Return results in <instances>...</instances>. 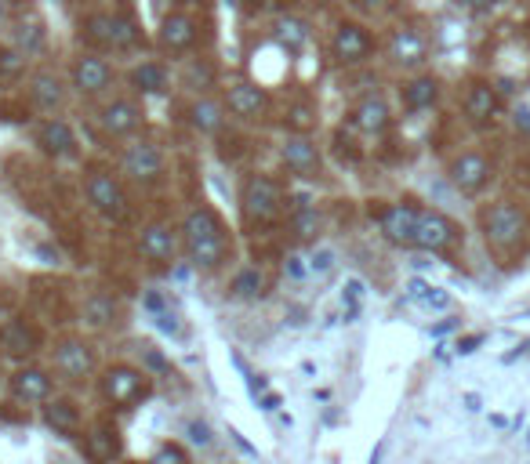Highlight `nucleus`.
I'll use <instances>...</instances> for the list:
<instances>
[{
  "label": "nucleus",
  "instance_id": "1",
  "mask_svg": "<svg viewBox=\"0 0 530 464\" xmlns=\"http://www.w3.org/2000/svg\"><path fill=\"white\" fill-rule=\"evenodd\" d=\"M178 232H182V251H186V258H189L193 269L211 272L226 261L229 232H226V225H222V218H218L211 207H193Z\"/></svg>",
  "mask_w": 530,
  "mask_h": 464
},
{
  "label": "nucleus",
  "instance_id": "2",
  "mask_svg": "<svg viewBox=\"0 0 530 464\" xmlns=\"http://www.w3.org/2000/svg\"><path fill=\"white\" fill-rule=\"evenodd\" d=\"M80 40L88 44L91 51H113V55H124L138 44V26L120 15V11H95L80 22Z\"/></svg>",
  "mask_w": 530,
  "mask_h": 464
},
{
  "label": "nucleus",
  "instance_id": "3",
  "mask_svg": "<svg viewBox=\"0 0 530 464\" xmlns=\"http://www.w3.org/2000/svg\"><path fill=\"white\" fill-rule=\"evenodd\" d=\"M284 203H287L284 185L269 178V174H251L244 189H240V214H244V225H251V229L273 225L284 214Z\"/></svg>",
  "mask_w": 530,
  "mask_h": 464
},
{
  "label": "nucleus",
  "instance_id": "4",
  "mask_svg": "<svg viewBox=\"0 0 530 464\" xmlns=\"http://www.w3.org/2000/svg\"><path fill=\"white\" fill-rule=\"evenodd\" d=\"M84 196H88L91 211L99 214V218H106L109 225L128 222V214H131L128 193H124L120 178L109 171V167L91 164L88 171H84Z\"/></svg>",
  "mask_w": 530,
  "mask_h": 464
},
{
  "label": "nucleus",
  "instance_id": "5",
  "mask_svg": "<svg viewBox=\"0 0 530 464\" xmlns=\"http://www.w3.org/2000/svg\"><path fill=\"white\" fill-rule=\"evenodd\" d=\"M483 236H487V247L494 254L509 258L527 243V218L516 203H494L483 214Z\"/></svg>",
  "mask_w": 530,
  "mask_h": 464
},
{
  "label": "nucleus",
  "instance_id": "6",
  "mask_svg": "<svg viewBox=\"0 0 530 464\" xmlns=\"http://www.w3.org/2000/svg\"><path fill=\"white\" fill-rule=\"evenodd\" d=\"M117 73H113V62H109L102 51H80L69 66V87L77 91L80 98H99L113 87Z\"/></svg>",
  "mask_w": 530,
  "mask_h": 464
},
{
  "label": "nucleus",
  "instance_id": "7",
  "mask_svg": "<svg viewBox=\"0 0 530 464\" xmlns=\"http://www.w3.org/2000/svg\"><path fill=\"white\" fill-rule=\"evenodd\" d=\"M99 392L109 406H117V410H128L135 406L138 399L149 396V377L142 374L138 367H128V363H117V367H109L106 374L99 377Z\"/></svg>",
  "mask_w": 530,
  "mask_h": 464
},
{
  "label": "nucleus",
  "instance_id": "8",
  "mask_svg": "<svg viewBox=\"0 0 530 464\" xmlns=\"http://www.w3.org/2000/svg\"><path fill=\"white\" fill-rule=\"evenodd\" d=\"M26 95H30V106L37 109L40 116H59L69 102V80L62 77L55 66H37V69H30Z\"/></svg>",
  "mask_w": 530,
  "mask_h": 464
},
{
  "label": "nucleus",
  "instance_id": "9",
  "mask_svg": "<svg viewBox=\"0 0 530 464\" xmlns=\"http://www.w3.org/2000/svg\"><path fill=\"white\" fill-rule=\"evenodd\" d=\"M120 171L138 185H157L167 171L164 149L157 142H146V138L142 142H128L120 149Z\"/></svg>",
  "mask_w": 530,
  "mask_h": 464
},
{
  "label": "nucleus",
  "instance_id": "10",
  "mask_svg": "<svg viewBox=\"0 0 530 464\" xmlns=\"http://www.w3.org/2000/svg\"><path fill=\"white\" fill-rule=\"evenodd\" d=\"M374 55V37L364 22L345 19L334 26L331 33V58L338 66H364L367 58Z\"/></svg>",
  "mask_w": 530,
  "mask_h": 464
},
{
  "label": "nucleus",
  "instance_id": "11",
  "mask_svg": "<svg viewBox=\"0 0 530 464\" xmlns=\"http://www.w3.org/2000/svg\"><path fill=\"white\" fill-rule=\"evenodd\" d=\"M200 40V26L189 11H167L164 22L157 29V48L164 51L167 58H182L197 48Z\"/></svg>",
  "mask_w": 530,
  "mask_h": 464
},
{
  "label": "nucleus",
  "instance_id": "12",
  "mask_svg": "<svg viewBox=\"0 0 530 464\" xmlns=\"http://www.w3.org/2000/svg\"><path fill=\"white\" fill-rule=\"evenodd\" d=\"M33 142L40 145V153L51 156V160H77L80 153V142H77V131L69 127V120L62 116H44L33 131Z\"/></svg>",
  "mask_w": 530,
  "mask_h": 464
},
{
  "label": "nucleus",
  "instance_id": "13",
  "mask_svg": "<svg viewBox=\"0 0 530 464\" xmlns=\"http://www.w3.org/2000/svg\"><path fill=\"white\" fill-rule=\"evenodd\" d=\"M51 363H55V374L62 381H84L95 370V348L84 338H62L51 348Z\"/></svg>",
  "mask_w": 530,
  "mask_h": 464
},
{
  "label": "nucleus",
  "instance_id": "14",
  "mask_svg": "<svg viewBox=\"0 0 530 464\" xmlns=\"http://www.w3.org/2000/svg\"><path fill=\"white\" fill-rule=\"evenodd\" d=\"M142 116L146 113H142V106H138L135 98L117 95L99 109V127L109 138H131L142 127Z\"/></svg>",
  "mask_w": 530,
  "mask_h": 464
},
{
  "label": "nucleus",
  "instance_id": "15",
  "mask_svg": "<svg viewBox=\"0 0 530 464\" xmlns=\"http://www.w3.org/2000/svg\"><path fill=\"white\" fill-rule=\"evenodd\" d=\"M454 243H458V225L440 211H422L418 232H414V247H418V251H429V254H443V251H451Z\"/></svg>",
  "mask_w": 530,
  "mask_h": 464
},
{
  "label": "nucleus",
  "instance_id": "16",
  "mask_svg": "<svg viewBox=\"0 0 530 464\" xmlns=\"http://www.w3.org/2000/svg\"><path fill=\"white\" fill-rule=\"evenodd\" d=\"M280 160H284L287 171L302 174V178H320V171H324L320 145L309 135H287L284 142H280Z\"/></svg>",
  "mask_w": 530,
  "mask_h": 464
},
{
  "label": "nucleus",
  "instance_id": "17",
  "mask_svg": "<svg viewBox=\"0 0 530 464\" xmlns=\"http://www.w3.org/2000/svg\"><path fill=\"white\" fill-rule=\"evenodd\" d=\"M451 182H454V189L458 193H465V196H480L487 185H491V160L483 153H462L458 160L451 164Z\"/></svg>",
  "mask_w": 530,
  "mask_h": 464
},
{
  "label": "nucleus",
  "instance_id": "18",
  "mask_svg": "<svg viewBox=\"0 0 530 464\" xmlns=\"http://www.w3.org/2000/svg\"><path fill=\"white\" fill-rule=\"evenodd\" d=\"M178 247H182V232L175 229V225L167 222H153L142 229V236H138V251H142V258L153 261V265H167V261H175Z\"/></svg>",
  "mask_w": 530,
  "mask_h": 464
},
{
  "label": "nucleus",
  "instance_id": "19",
  "mask_svg": "<svg viewBox=\"0 0 530 464\" xmlns=\"http://www.w3.org/2000/svg\"><path fill=\"white\" fill-rule=\"evenodd\" d=\"M418 218H422V207H411V203H393L378 214V225H382V236L396 247H414V232H418Z\"/></svg>",
  "mask_w": 530,
  "mask_h": 464
},
{
  "label": "nucleus",
  "instance_id": "20",
  "mask_svg": "<svg viewBox=\"0 0 530 464\" xmlns=\"http://www.w3.org/2000/svg\"><path fill=\"white\" fill-rule=\"evenodd\" d=\"M389 58L403 69H418L429 58V37L418 26H396L389 37Z\"/></svg>",
  "mask_w": 530,
  "mask_h": 464
},
{
  "label": "nucleus",
  "instance_id": "21",
  "mask_svg": "<svg viewBox=\"0 0 530 464\" xmlns=\"http://www.w3.org/2000/svg\"><path fill=\"white\" fill-rule=\"evenodd\" d=\"M40 348V334L33 327L30 319H8L4 327H0V352L15 363H26V359L37 356Z\"/></svg>",
  "mask_w": 530,
  "mask_h": 464
},
{
  "label": "nucleus",
  "instance_id": "22",
  "mask_svg": "<svg viewBox=\"0 0 530 464\" xmlns=\"http://www.w3.org/2000/svg\"><path fill=\"white\" fill-rule=\"evenodd\" d=\"M226 109L233 116H240V120H262L269 113V95L255 80H236L226 91Z\"/></svg>",
  "mask_w": 530,
  "mask_h": 464
},
{
  "label": "nucleus",
  "instance_id": "23",
  "mask_svg": "<svg viewBox=\"0 0 530 464\" xmlns=\"http://www.w3.org/2000/svg\"><path fill=\"white\" fill-rule=\"evenodd\" d=\"M11 388V399H19V403H48L51 399V374L44 367H33V363H22L8 381Z\"/></svg>",
  "mask_w": 530,
  "mask_h": 464
},
{
  "label": "nucleus",
  "instance_id": "24",
  "mask_svg": "<svg viewBox=\"0 0 530 464\" xmlns=\"http://www.w3.org/2000/svg\"><path fill=\"white\" fill-rule=\"evenodd\" d=\"M349 124L360 131V135H382L393 124V109L382 95H364L349 109Z\"/></svg>",
  "mask_w": 530,
  "mask_h": 464
},
{
  "label": "nucleus",
  "instance_id": "25",
  "mask_svg": "<svg viewBox=\"0 0 530 464\" xmlns=\"http://www.w3.org/2000/svg\"><path fill=\"white\" fill-rule=\"evenodd\" d=\"M128 84L135 95H164L167 84H171V73L160 58H142L128 69Z\"/></svg>",
  "mask_w": 530,
  "mask_h": 464
},
{
  "label": "nucleus",
  "instance_id": "26",
  "mask_svg": "<svg viewBox=\"0 0 530 464\" xmlns=\"http://www.w3.org/2000/svg\"><path fill=\"white\" fill-rule=\"evenodd\" d=\"M84 454H88L91 464H109L113 457L120 454V432L117 425L109 421H99V425L84 432Z\"/></svg>",
  "mask_w": 530,
  "mask_h": 464
},
{
  "label": "nucleus",
  "instance_id": "27",
  "mask_svg": "<svg viewBox=\"0 0 530 464\" xmlns=\"http://www.w3.org/2000/svg\"><path fill=\"white\" fill-rule=\"evenodd\" d=\"M226 102L222 98H211V95H200L193 106H189V124L197 127L200 135H218L226 127Z\"/></svg>",
  "mask_w": 530,
  "mask_h": 464
},
{
  "label": "nucleus",
  "instance_id": "28",
  "mask_svg": "<svg viewBox=\"0 0 530 464\" xmlns=\"http://www.w3.org/2000/svg\"><path fill=\"white\" fill-rule=\"evenodd\" d=\"M117 298L106 294V290H91L88 298H84V309H80V319H84V327L88 330H106L117 323Z\"/></svg>",
  "mask_w": 530,
  "mask_h": 464
},
{
  "label": "nucleus",
  "instance_id": "29",
  "mask_svg": "<svg viewBox=\"0 0 530 464\" xmlns=\"http://www.w3.org/2000/svg\"><path fill=\"white\" fill-rule=\"evenodd\" d=\"M44 421H48L51 428L59 435H66V439H73V435H80V425H84V417H80V406L73 403V399H48L44 403Z\"/></svg>",
  "mask_w": 530,
  "mask_h": 464
},
{
  "label": "nucleus",
  "instance_id": "30",
  "mask_svg": "<svg viewBox=\"0 0 530 464\" xmlns=\"http://www.w3.org/2000/svg\"><path fill=\"white\" fill-rule=\"evenodd\" d=\"M273 40L287 51V55H298V51H305V44L313 40V29H309L305 19H298V15H280L273 26Z\"/></svg>",
  "mask_w": 530,
  "mask_h": 464
},
{
  "label": "nucleus",
  "instance_id": "31",
  "mask_svg": "<svg viewBox=\"0 0 530 464\" xmlns=\"http://www.w3.org/2000/svg\"><path fill=\"white\" fill-rule=\"evenodd\" d=\"M465 116H469L472 124H487L494 113H498V91H494L491 84H483V80H476V84L465 91Z\"/></svg>",
  "mask_w": 530,
  "mask_h": 464
},
{
  "label": "nucleus",
  "instance_id": "32",
  "mask_svg": "<svg viewBox=\"0 0 530 464\" xmlns=\"http://www.w3.org/2000/svg\"><path fill=\"white\" fill-rule=\"evenodd\" d=\"M403 106L411 109V113H425L440 102V80L436 77H414L403 84Z\"/></svg>",
  "mask_w": 530,
  "mask_h": 464
},
{
  "label": "nucleus",
  "instance_id": "33",
  "mask_svg": "<svg viewBox=\"0 0 530 464\" xmlns=\"http://www.w3.org/2000/svg\"><path fill=\"white\" fill-rule=\"evenodd\" d=\"M44 44H48V33H44V22H40L37 15H26V19L15 22V48H19L22 55L26 58L40 55Z\"/></svg>",
  "mask_w": 530,
  "mask_h": 464
},
{
  "label": "nucleus",
  "instance_id": "34",
  "mask_svg": "<svg viewBox=\"0 0 530 464\" xmlns=\"http://www.w3.org/2000/svg\"><path fill=\"white\" fill-rule=\"evenodd\" d=\"M265 294V272L262 269H240L229 280V298H236V301H258Z\"/></svg>",
  "mask_w": 530,
  "mask_h": 464
},
{
  "label": "nucleus",
  "instance_id": "35",
  "mask_svg": "<svg viewBox=\"0 0 530 464\" xmlns=\"http://www.w3.org/2000/svg\"><path fill=\"white\" fill-rule=\"evenodd\" d=\"M291 232H295L298 240H313L316 232H320V211L309 200L295 203V211H291Z\"/></svg>",
  "mask_w": 530,
  "mask_h": 464
},
{
  "label": "nucleus",
  "instance_id": "36",
  "mask_svg": "<svg viewBox=\"0 0 530 464\" xmlns=\"http://www.w3.org/2000/svg\"><path fill=\"white\" fill-rule=\"evenodd\" d=\"M19 73H26V55L15 44L0 48V77H19Z\"/></svg>",
  "mask_w": 530,
  "mask_h": 464
},
{
  "label": "nucleus",
  "instance_id": "37",
  "mask_svg": "<svg viewBox=\"0 0 530 464\" xmlns=\"http://www.w3.org/2000/svg\"><path fill=\"white\" fill-rule=\"evenodd\" d=\"M334 261H338V254H334L331 247H324V251H316L313 258H309V276H316V280H324V276H331V272H334Z\"/></svg>",
  "mask_w": 530,
  "mask_h": 464
},
{
  "label": "nucleus",
  "instance_id": "38",
  "mask_svg": "<svg viewBox=\"0 0 530 464\" xmlns=\"http://www.w3.org/2000/svg\"><path fill=\"white\" fill-rule=\"evenodd\" d=\"M149 464H189V457H186V450H182V446L164 443L157 454L149 457Z\"/></svg>",
  "mask_w": 530,
  "mask_h": 464
},
{
  "label": "nucleus",
  "instance_id": "39",
  "mask_svg": "<svg viewBox=\"0 0 530 464\" xmlns=\"http://www.w3.org/2000/svg\"><path fill=\"white\" fill-rule=\"evenodd\" d=\"M284 269H287V276H291V280H305V276H309V261H305L302 254H287Z\"/></svg>",
  "mask_w": 530,
  "mask_h": 464
},
{
  "label": "nucleus",
  "instance_id": "40",
  "mask_svg": "<svg viewBox=\"0 0 530 464\" xmlns=\"http://www.w3.org/2000/svg\"><path fill=\"white\" fill-rule=\"evenodd\" d=\"M389 0H353L356 11H367V15H374V11H382Z\"/></svg>",
  "mask_w": 530,
  "mask_h": 464
},
{
  "label": "nucleus",
  "instance_id": "41",
  "mask_svg": "<svg viewBox=\"0 0 530 464\" xmlns=\"http://www.w3.org/2000/svg\"><path fill=\"white\" fill-rule=\"evenodd\" d=\"M189 432H193V439H197L200 446L211 443V432H207V425H189Z\"/></svg>",
  "mask_w": 530,
  "mask_h": 464
},
{
  "label": "nucleus",
  "instance_id": "42",
  "mask_svg": "<svg viewBox=\"0 0 530 464\" xmlns=\"http://www.w3.org/2000/svg\"><path fill=\"white\" fill-rule=\"evenodd\" d=\"M516 127H523L530 135V109H516Z\"/></svg>",
  "mask_w": 530,
  "mask_h": 464
},
{
  "label": "nucleus",
  "instance_id": "43",
  "mask_svg": "<svg viewBox=\"0 0 530 464\" xmlns=\"http://www.w3.org/2000/svg\"><path fill=\"white\" fill-rule=\"evenodd\" d=\"M469 8H472V11H491V8H494V0H469Z\"/></svg>",
  "mask_w": 530,
  "mask_h": 464
},
{
  "label": "nucleus",
  "instance_id": "44",
  "mask_svg": "<svg viewBox=\"0 0 530 464\" xmlns=\"http://www.w3.org/2000/svg\"><path fill=\"white\" fill-rule=\"evenodd\" d=\"M8 15H11V4H8V0H0V26L8 22Z\"/></svg>",
  "mask_w": 530,
  "mask_h": 464
}]
</instances>
